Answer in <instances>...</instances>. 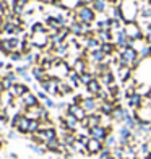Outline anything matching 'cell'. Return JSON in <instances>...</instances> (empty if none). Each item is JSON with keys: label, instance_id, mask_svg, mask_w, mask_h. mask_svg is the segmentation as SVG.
Instances as JSON below:
<instances>
[{"label": "cell", "instance_id": "1", "mask_svg": "<svg viewBox=\"0 0 151 159\" xmlns=\"http://www.w3.org/2000/svg\"><path fill=\"white\" fill-rule=\"evenodd\" d=\"M120 11H122V21L124 23H130V21H136L140 13V7L136 0H122L119 3Z\"/></svg>", "mask_w": 151, "mask_h": 159}, {"label": "cell", "instance_id": "2", "mask_svg": "<svg viewBox=\"0 0 151 159\" xmlns=\"http://www.w3.org/2000/svg\"><path fill=\"white\" fill-rule=\"evenodd\" d=\"M98 13L93 10V7L80 5L76 10H73V21H80V23H88L93 25L96 21Z\"/></svg>", "mask_w": 151, "mask_h": 159}, {"label": "cell", "instance_id": "3", "mask_svg": "<svg viewBox=\"0 0 151 159\" xmlns=\"http://www.w3.org/2000/svg\"><path fill=\"white\" fill-rule=\"evenodd\" d=\"M124 31H125L127 38L130 39V41L145 39V33H143V28L140 26L138 21H130V23H124Z\"/></svg>", "mask_w": 151, "mask_h": 159}, {"label": "cell", "instance_id": "4", "mask_svg": "<svg viewBox=\"0 0 151 159\" xmlns=\"http://www.w3.org/2000/svg\"><path fill=\"white\" fill-rule=\"evenodd\" d=\"M30 41H31V44L34 46V49H38V50H44L50 46V34L47 31L44 33H33L30 36Z\"/></svg>", "mask_w": 151, "mask_h": 159}, {"label": "cell", "instance_id": "5", "mask_svg": "<svg viewBox=\"0 0 151 159\" xmlns=\"http://www.w3.org/2000/svg\"><path fill=\"white\" fill-rule=\"evenodd\" d=\"M59 83L60 80L55 78V76H49L47 80H44V81H41V89L46 91L49 96H57V93H59Z\"/></svg>", "mask_w": 151, "mask_h": 159}, {"label": "cell", "instance_id": "6", "mask_svg": "<svg viewBox=\"0 0 151 159\" xmlns=\"http://www.w3.org/2000/svg\"><path fill=\"white\" fill-rule=\"evenodd\" d=\"M133 117L138 120V124H151V106L143 104L136 111L132 112Z\"/></svg>", "mask_w": 151, "mask_h": 159}, {"label": "cell", "instance_id": "7", "mask_svg": "<svg viewBox=\"0 0 151 159\" xmlns=\"http://www.w3.org/2000/svg\"><path fill=\"white\" fill-rule=\"evenodd\" d=\"M101 120H103V115H101L99 112H93V114L86 115V119L80 122V125H81V128L89 130V128L96 127V125H101Z\"/></svg>", "mask_w": 151, "mask_h": 159}, {"label": "cell", "instance_id": "8", "mask_svg": "<svg viewBox=\"0 0 151 159\" xmlns=\"http://www.w3.org/2000/svg\"><path fill=\"white\" fill-rule=\"evenodd\" d=\"M83 109L88 112V114H93V112H98V107H99V101L94 98V96H85L81 104H80Z\"/></svg>", "mask_w": 151, "mask_h": 159}, {"label": "cell", "instance_id": "9", "mask_svg": "<svg viewBox=\"0 0 151 159\" xmlns=\"http://www.w3.org/2000/svg\"><path fill=\"white\" fill-rule=\"evenodd\" d=\"M103 148H104V143L103 141H99V140L91 138V136H89L88 143H86V151H88V156H98L101 151H103Z\"/></svg>", "mask_w": 151, "mask_h": 159}, {"label": "cell", "instance_id": "10", "mask_svg": "<svg viewBox=\"0 0 151 159\" xmlns=\"http://www.w3.org/2000/svg\"><path fill=\"white\" fill-rule=\"evenodd\" d=\"M88 135L91 136V138H96V140L104 143V140L107 138V135H111V133L107 132V128L104 125H96V127H93V128L88 130Z\"/></svg>", "mask_w": 151, "mask_h": 159}, {"label": "cell", "instance_id": "11", "mask_svg": "<svg viewBox=\"0 0 151 159\" xmlns=\"http://www.w3.org/2000/svg\"><path fill=\"white\" fill-rule=\"evenodd\" d=\"M8 91H10L15 98H23L26 93H30V91H31V88L28 86V83H25V81H18V83L13 84Z\"/></svg>", "mask_w": 151, "mask_h": 159}, {"label": "cell", "instance_id": "12", "mask_svg": "<svg viewBox=\"0 0 151 159\" xmlns=\"http://www.w3.org/2000/svg\"><path fill=\"white\" fill-rule=\"evenodd\" d=\"M63 122H65V127L68 132H76L78 128H80V120H78L75 115H71L68 112H63Z\"/></svg>", "mask_w": 151, "mask_h": 159}, {"label": "cell", "instance_id": "13", "mask_svg": "<svg viewBox=\"0 0 151 159\" xmlns=\"http://www.w3.org/2000/svg\"><path fill=\"white\" fill-rule=\"evenodd\" d=\"M128 114H130V112H128V109H125V107L122 106V104H117L116 107H114V111H112V115H111V117H112L114 122H117V124H122V122H124V119L127 117Z\"/></svg>", "mask_w": 151, "mask_h": 159}, {"label": "cell", "instance_id": "14", "mask_svg": "<svg viewBox=\"0 0 151 159\" xmlns=\"http://www.w3.org/2000/svg\"><path fill=\"white\" fill-rule=\"evenodd\" d=\"M114 42H116L117 49H125V47L130 46V39L127 38V34H125L124 30L114 33Z\"/></svg>", "mask_w": 151, "mask_h": 159}, {"label": "cell", "instance_id": "15", "mask_svg": "<svg viewBox=\"0 0 151 159\" xmlns=\"http://www.w3.org/2000/svg\"><path fill=\"white\" fill-rule=\"evenodd\" d=\"M21 101H23L25 111H26V109H30V107H36V106H39V104H41L39 98L36 96V93H33V91L26 93V94H25L23 98H21Z\"/></svg>", "mask_w": 151, "mask_h": 159}, {"label": "cell", "instance_id": "16", "mask_svg": "<svg viewBox=\"0 0 151 159\" xmlns=\"http://www.w3.org/2000/svg\"><path fill=\"white\" fill-rule=\"evenodd\" d=\"M65 112H68V114H71V115H75V117L80 120V122L85 120L86 115H88V112H86L81 106H78V104H70V102H68V107H67Z\"/></svg>", "mask_w": 151, "mask_h": 159}, {"label": "cell", "instance_id": "17", "mask_svg": "<svg viewBox=\"0 0 151 159\" xmlns=\"http://www.w3.org/2000/svg\"><path fill=\"white\" fill-rule=\"evenodd\" d=\"M88 59H83V57H75L73 59V65H71V70H75L76 73H85V71H88Z\"/></svg>", "mask_w": 151, "mask_h": 159}, {"label": "cell", "instance_id": "18", "mask_svg": "<svg viewBox=\"0 0 151 159\" xmlns=\"http://www.w3.org/2000/svg\"><path fill=\"white\" fill-rule=\"evenodd\" d=\"M31 75H33V78L36 80V81H38V83H41V81H44V80H47L50 75L47 73V71L44 70V68H42L41 67V65H33V67H31Z\"/></svg>", "mask_w": 151, "mask_h": 159}, {"label": "cell", "instance_id": "19", "mask_svg": "<svg viewBox=\"0 0 151 159\" xmlns=\"http://www.w3.org/2000/svg\"><path fill=\"white\" fill-rule=\"evenodd\" d=\"M85 88H86V93H88L89 96H98V94H99V91L103 89L104 86L101 84V81H99V78H93L91 81H89L88 84L85 86Z\"/></svg>", "mask_w": 151, "mask_h": 159}, {"label": "cell", "instance_id": "20", "mask_svg": "<svg viewBox=\"0 0 151 159\" xmlns=\"http://www.w3.org/2000/svg\"><path fill=\"white\" fill-rule=\"evenodd\" d=\"M143 99H145V98H143V96H140L138 93L135 91L132 96H128V98H127V106L130 107L132 111H136L140 106H143Z\"/></svg>", "mask_w": 151, "mask_h": 159}, {"label": "cell", "instance_id": "21", "mask_svg": "<svg viewBox=\"0 0 151 159\" xmlns=\"http://www.w3.org/2000/svg\"><path fill=\"white\" fill-rule=\"evenodd\" d=\"M116 76L120 80V83H125L133 76V70L130 67H119L116 71Z\"/></svg>", "mask_w": 151, "mask_h": 159}, {"label": "cell", "instance_id": "22", "mask_svg": "<svg viewBox=\"0 0 151 159\" xmlns=\"http://www.w3.org/2000/svg\"><path fill=\"white\" fill-rule=\"evenodd\" d=\"M117 104L114 102V101H103V102H99V107H98V112L101 115H112V111L114 107Z\"/></svg>", "mask_w": 151, "mask_h": 159}, {"label": "cell", "instance_id": "23", "mask_svg": "<svg viewBox=\"0 0 151 159\" xmlns=\"http://www.w3.org/2000/svg\"><path fill=\"white\" fill-rule=\"evenodd\" d=\"M106 54L103 52V50H101V49H96V50H93V52H89L88 54V62L89 63H103L104 60H106Z\"/></svg>", "mask_w": 151, "mask_h": 159}, {"label": "cell", "instance_id": "24", "mask_svg": "<svg viewBox=\"0 0 151 159\" xmlns=\"http://www.w3.org/2000/svg\"><path fill=\"white\" fill-rule=\"evenodd\" d=\"M38 135L41 136L42 141H44V144H46V141L55 138V136H59V132H57V128H55V127H50V128H46V130H39Z\"/></svg>", "mask_w": 151, "mask_h": 159}, {"label": "cell", "instance_id": "25", "mask_svg": "<svg viewBox=\"0 0 151 159\" xmlns=\"http://www.w3.org/2000/svg\"><path fill=\"white\" fill-rule=\"evenodd\" d=\"M73 88L70 86L68 81H63V80H60V83H59V93H57V98H63V96H70V94H73Z\"/></svg>", "mask_w": 151, "mask_h": 159}, {"label": "cell", "instance_id": "26", "mask_svg": "<svg viewBox=\"0 0 151 159\" xmlns=\"http://www.w3.org/2000/svg\"><path fill=\"white\" fill-rule=\"evenodd\" d=\"M116 73H114L112 70H109V71H106V73H103L99 76V81H101V84L104 86V88H107V86H111V84H114L116 83Z\"/></svg>", "mask_w": 151, "mask_h": 159}, {"label": "cell", "instance_id": "27", "mask_svg": "<svg viewBox=\"0 0 151 159\" xmlns=\"http://www.w3.org/2000/svg\"><path fill=\"white\" fill-rule=\"evenodd\" d=\"M67 81L70 83V86L73 89H78L81 86V81H80V73H76L75 70H70V73L67 76Z\"/></svg>", "mask_w": 151, "mask_h": 159}, {"label": "cell", "instance_id": "28", "mask_svg": "<svg viewBox=\"0 0 151 159\" xmlns=\"http://www.w3.org/2000/svg\"><path fill=\"white\" fill-rule=\"evenodd\" d=\"M94 36L101 42H111V41H114V33L111 30H98Z\"/></svg>", "mask_w": 151, "mask_h": 159}, {"label": "cell", "instance_id": "29", "mask_svg": "<svg viewBox=\"0 0 151 159\" xmlns=\"http://www.w3.org/2000/svg\"><path fill=\"white\" fill-rule=\"evenodd\" d=\"M80 5H81L80 0H60V8H62V11L76 10Z\"/></svg>", "mask_w": 151, "mask_h": 159}, {"label": "cell", "instance_id": "30", "mask_svg": "<svg viewBox=\"0 0 151 159\" xmlns=\"http://www.w3.org/2000/svg\"><path fill=\"white\" fill-rule=\"evenodd\" d=\"M30 119L26 117V115H23V117H21V120L18 122V125H16V132L20 133V135H28V128H30Z\"/></svg>", "mask_w": 151, "mask_h": 159}, {"label": "cell", "instance_id": "31", "mask_svg": "<svg viewBox=\"0 0 151 159\" xmlns=\"http://www.w3.org/2000/svg\"><path fill=\"white\" fill-rule=\"evenodd\" d=\"M106 55H112V54H116L117 52V46H116V42L111 41V42H101V47H99Z\"/></svg>", "mask_w": 151, "mask_h": 159}, {"label": "cell", "instance_id": "32", "mask_svg": "<svg viewBox=\"0 0 151 159\" xmlns=\"http://www.w3.org/2000/svg\"><path fill=\"white\" fill-rule=\"evenodd\" d=\"M0 52H2L3 55H7V57L13 52V47H11V44H10V41H8L7 36H3L2 41H0Z\"/></svg>", "mask_w": 151, "mask_h": 159}, {"label": "cell", "instance_id": "33", "mask_svg": "<svg viewBox=\"0 0 151 159\" xmlns=\"http://www.w3.org/2000/svg\"><path fill=\"white\" fill-rule=\"evenodd\" d=\"M107 8H109V3H107L106 0H94V3H93V10H94L98 15H101V13H106Z\"/></svg>", "mask_w": 151, "mask_h": 159}, {"label": "cell", "instance_id": "34", "mask_svg": "<svg viewBox=\"0 0 151 159\" xmlns=\"http://www.w3.org/2000/svg\"><path fill=\"white\" fill-rule=\"evenodd\" d=\"M26 7H28V5H25L23 2H20V0H16V2L11 5V11H13V15H16V16H23V15H25Z\"/></svg>", "mask_w": 151, "mask_h": 159}, {"label": "cell", "instance_id": "35", "mask_svg": "<svg viewBox=\"0 0 151 159\" xmlns=\"http://www.w3.org/2000/svg\"><path fill=\"white\" fill-rule=\"evenodd\" d=\"M122 124H124L125 127H128L130 130H135L136 127H138V120H136V119L133 117V114L130 112V114H128L127 117L124 119V122H122Z\"/></svg>", "mask_w": 151, "mask_h": 159}, {"label": "cell", "instance_id": "36", "mask_svg": "<svg viewBox=\"0 0 151 159\" xmlns=\"http://www.w3.org/2000/svg\"><path fill=\"white\" fill-rule=\"evenodd\" d=\"M44 31H47L44 21H34V23L31 25V28H30V33L31 34L33 33H44Z\"/></svg>", "mask_w": 151, "mask_h": 159}, {"label": "cell", "instance_id": "37", "mask_svg": "<svg viewBox=\"0 0 151 159\" xmlns=\"http://www.w3.org/2000/svg\"><path fill=\"white\" fill-rule=\"evenodd\" d=\"M104 146L114 149L116 146H119V138H117V136H114L112 133H111V135H107V138L104 140Z\"/></svg>", "mask_w": 151, "mask_h": 159}, {"label": "cell", "instance_id": "38", "mask_svg": "<svg viewBox=\"0 0 151 159\" xmlns=\"http://www.w3.org/2000/svg\"><path fill=\"white\" fill-rule=\"evenodd\" d=\"M28 148H30V149L33 151V153L39 154V156H44V154L47 153V148L44 146V144H36V143H31Z\"/></svg>", "mask_w": 151, "mask_h": 159}, {"label": "cell", "instance_id": "39", "mask_svg": "<svg viewBox=\"0 0 151 159\" xmlns=\"http://www.w3.org/2000/svg\"><path fill=\"white\" fill-rule=\"evenodd\" d=\"M138 55H140V59L141 60H146V59H151V46H148V44H145L141 49H140V52H138Z\"/></svg>", "mask_w": 151, "mask_h": 159}, {"label": "cell", "instance_id": "40", "mask_svg": "<svg viewBox=\"0 0 151 159\" xmlns=\"http://www.w3.org/2000/svg\"><path fill=\"white\" fill-rule=\"evenodd\" d=\"M39 128H41V120H31L30 122V128H28V135L38 133Z\"/></svg>", "mask_w": 151, "mask_h": 159}, {"label": "cell", "instance_id": "41", "mask_svg": "<svg viewBox=\"0 0 151 159\" xmlns=\"http://www.w3.org/2000/svg\"><path fill=\"white\" fill-rule=\"evenodd\" d=\"M8 59H10L11 62H23L25 54H23V52H20V50H13V52L8 55Z\"/></svg>", "mask_w": 151, "mask_h": 159}, {"label": "cell", "instance_id": "42", "mask_svg": "<svg viewBox=\"0 0 151 159\" xmlns=\"http://www.w3.org/2000/svg\"><path fill=\"white\" fill-rule=\"evenodd\" d=\"M93 78H96L94 75H93V73H89V71H85V73H81L80 75V81H81V86H86V84H88L89 81H91V80Z\"/></svg>", "mask_w": 151, "mask_h": 159}, {"label": "cell", "instance_id": "43", "mask_svg": "<svg viewBox=\"0 0 151 159\" xmlns=\"http://www.w3.org/2000/svg\"><path fill=\"white\" fill-rule=\"evenodd\" d=\"M3 76H5L7 80H8V81H11L13 84L20 81V76L16 75V71H15V70H11V71H7V73H5Z\"/></svg>", "mask_w": 151, "mask_h": 159}, {"label": "cell", "instance_id": "44", "mask_svg": "<svg viewBox=\"0 0 151 159\" xmlns=\"http://www.w3.org/2000/svg\"><path fill=\"white\" fill-rule=\"evenodd\" d=\"M8 11H11V3H8V0H0V13L5 15Z\"/></svg>", "mask_w": 151, "mask_h": 159}, {"label": "cell", "instance_id": "45", "mask_svg": "<svg viewBox=\"0 0 151 159\" xmlns=\"http://www.w3.org/2000/svg\"><path fill=\"white\" fill-rule=\"evenodd\" d=\"M111 154H112V149L104 146V148H103V151H101V153L98 154V159H107V157H109Z\"/></svg>", "mask_w": 151, "mask_h": 159}, {"label": "cell", "instance_id": "46", "mask_svg": "<svg viewBox=\"0 0 151 159\" xmlns=\"http://www.w3.org/2000/svg\"><path fill=\"white\" fill-rule=\"evenodd\" d=\"M42 106L47 107L49 111H50V109H55V101H54L52 98H47L46 101H42Z\"/></svg>", "mask_w": 151, "mask_h": 159}, {"label": "cell", "instance_id": "47", "mask_svg": "<svg viewBox=\"0 0 151 159\" xmlns=\"http://www.w3.org/2000/svg\"><path fill=\"white\" fill-rule=\"evenodd\" d=\"M67 107H68V104L65 102V101H55V109H57V111L65 112V111H67Z\"/></svg>", "mask_w": 151, "mask_h": 159}, {"label": "cell", "instance_id": "48", "mask_svg": "<svg viewBox=\"0 0 151 159\" xmlns=\"http://www.w3.org/2000/svg\"><path fill=\"white\" fill-rule=\"evenodd\" d=\"M83 98H85V94H80V93H78V94H75L73 98H71L70 104H78V106H80L81 101H83Z\"/></svg>", "mask_w": 151, "mask_h": 159}, {"label": "cell", "instance_id": "49", "mask_svg": "<svg viewBox=\"0 0 151 159\" xmlns=\"http://www.w3.org/2000/svg\"><path fill=\"white\" fill-rule=\"evenodd\" d=\"M18 132H16V130L15 128H10L8 130V132H7V138H8V140H16L18 138Z\"/></svg>", "mask_w": 151, "mask_h": 159}, {"label": "cell", "instance_id": "50", "mask_svg": "<svg viewBox=\"0 0 151 159\" xmlns=\"http://www.w3.org/2000/svg\"><path fill=\"white\" fill-rule=\"evenodd\" d=\"M36 96L39 98V101H41V102H42V101H46V99L49 98V94H47L46 91H42V89H38V93H36Z\"/></svg>", "mask_w": 151, "mask_h": 159}, {"label": "cell", "instance_id": "51", "mask_svg": "<svg viewBox=\"0 0 151 159\" xmlns=\"http://www.w3.org/2000/svg\"><path fill=\"white\" fill-rule=\"evenodd\" d=\"M145 42L148 46H151V28H148L146 33H145Z\"/></svg>", "mask_w": 151, "mask_h": 159}, {"label": "cell", "instance_id": "52", "mask_svg": "<svg viewBox=\"0 0 151 159\" xmlns=\"http://www.w3.org/2000/svg\"><path fill=\"white\" fill-rule=\"evenodd\" d=\"M81 5H86V7H93V3H94V0H80Z\"/></svg>", "mask_w": 151, "mask_h": 159}, {"label": "cell", "instance_id": "53", "mask_svg": "<svg viewBox=\"0 0 151 159\" xmlns=\"http://www.w3.org/2000/svg\"><path fill=\"white\" fill-rule=\"evenodd\" d=\"M3 146H5V138L2 136V133H0V151L3 149Z\"/></svg>", "mask_w": 151, "mask_h": 159}, {"label": "cell", "instance_id": "54", "mask_svg": "<svg viewBox=\"0 0 151 159\" xmlns=\"http://www.w3.org/2000/svg\"><path fill=\"white\" fill-rule=\"evenodd\" d=\"M106 2L109 3V5H119V3L122 2V0H106Z\"/></svg>", "mask_w": 151, "mask_h": 159}, {"label": "cell", "instance_id": "55", "mask_svg": "<svg viewBox=\"0 0 151 159\" xmlns=\"http://www.w3.org/2000/svg\"><path fill=\"white\" fill-rule=\"evenodd\" d=\"M5 70H7V71H11V70H15V68H13L11 63H5Z\"/></svg>", "mask_w": 151, "mask_h": 159}, {"label": "cell", "instance_id": "56", "mask_svg": "<svg viewBox=\"0 0 151 159\" xmlns=\"http://www.w3.org/2000/svg\"><path fill=\"white\" fill-rule=\"evenodd\" d=\"M8 159H18V156L15 153H8Z\"/></svg>", "mask_w": 151, "mask_h": 159}, {"label": "cell", "instance_id": "57", "mask_svg": "<svg viewBox=\"0 0 151 159\" xmlns=\"http://www.w3.org/2000/svg\"><path fill=\"white\" fill-rule=\"evenodd\" d=\"M63 159H73V156H71V153H68V154H63Z\"/></svg>", "mask_w": 151, "mask_h": 159}, {"label": "cell", "instance_id": "58", "mask_svg": "<svg viewBox=\"0 0 151 159\" xmlns=\"http://www.w3.org/2000/svg\"><path fill=\"white\" fill-rule=\"evenodd\" d=\"M20 2H23L25 5H28V3H31V0H20Z\"/></svg>", "mask_w": 151, "mask_h": 159}, {"label": "cell", "instance_id": "59", "mask_svg": "<svg viewBox=\"0 0 151 159\" xmlns=\"http://www.w3.org/2000/svg\"><path fill=\"white\" fill-rule=\"evenodd\" d=\"M0 68H5V62L3 60H0Z\"/></svg>", "mask_w": 151, "mask_h": 159}, {"label": "cell", "instance_id": "60", "mask_svg": "<svg viewBox=\"0 0 151 159\" xmlns=\"http://www.w3.org/2000/svg\"><path fill=\"white\" fill-rule=\"evenodd\" d=\"M140 159H151V154H146V156H143V157H140Z\"/></svg>", "mask_w": 151, "mask_h": 159}, {"label": "cell", "instance_id": "61", "mask_svg": "<svg viewBox=\"0 0 151 159\" xmlns=\"http://www.w3.org/2000/svg\"><path fill=\"white\" fill-rule=\"evenodd\" d=\"M0 83H2V75H0Z\"/></svg>", "mask_w": 151, "mask_h": 159}, {"label": "cell", "instance_id": "62", "mask_svg": "<svg viewBox=\"0 0 151 159\" xmlns=\"http://www.w3.org/2000/svg\"><path fill=\"white\" fill-rule=\"evenodd\" d=\"M0 159H2V157H0Z\"/></svg>", "mask_w": 151, "mask_h": 159}]
</instances>
